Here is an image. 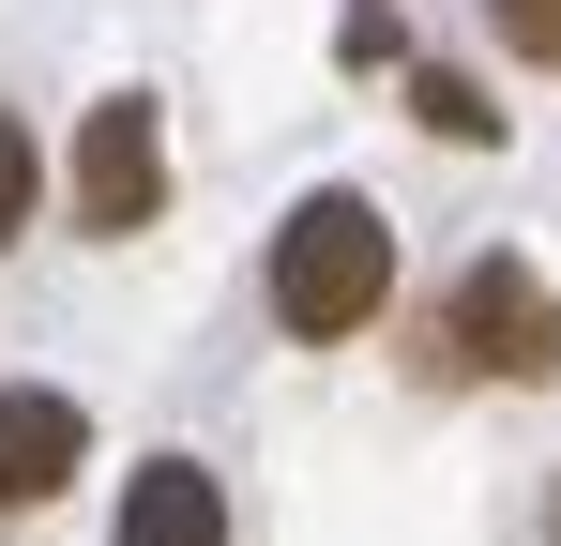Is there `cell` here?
I'll list each match as a JSON object with an SVG mask.
<instances>
[{"mask_svg": "<svg viewBox=\"0 0 561 546\" xmlns=\"http://www.w3.org/2000/svg\"><path fill=\"white\" fill-rule=\"evenodd\" d=\"M379 304H394V228H379V197H304L274 228V319L304 350H334V334H365Z\"/></svg>", "mask_w": 561, "mask_h": 546, "instance_id": "obj_1", "label": "cell"}, {"mask_svg": "<svg viewBox=\"0 0 561 546\" xmlns=\"http://www.w3.org/2000/svg\"><path fill=\"white\" fill-rule=\"evenodd\" d=\"M425 379H561V304L531 288V259H470L425 304Z\"/></svg>", "mask_w": 561, "mask_h": 546, "instance_id": "obj_2", "label": "cell"}, {"mask_svg": "<svg viewBox=\"0 0 561 546\" xmlns=\"http://www.w3.org/2000/svg\"><path fill=\"white\" fill-rule=\"evenodd\" d=\"M61 197H77V228H92V243H137V228L168 213V122H152V91H106L92 122H77Z\"/></svg>", "mask_w": 561, "mask_h": 546, "instance_id": "obj_3", "label": "cell"}, {"mask_svg": "<svg viewBox=\"0 0 561 546\" xmlns=\"http://www.w3.org/2000/svg\"><path fill=\"white\" fill-rule=\"evenodd\" d=\"M77 455H92L77 395H46V379H0V516L61 501V486H77Z\"/></svg>", "mask_w": 561, "mask_h": 546, "instance_id": "obj_4", "label": "cell"}, {"mask_svg": "<svg viewBox=\"0 0 561 546\" xmlns=\"http://www.w3.org/2000/svg\"><path fill=\"white\" fill-rule=\"evenodd\" d=\"M122 546H228V486H213L197 455H152V470L122 486Z\"/></svg>", "mask_w": 561, "mask_h": 546, "instance_id": "obj_5", "label": "cell"}, {"mask_svg": "<svg viewBox=\"0 0 561 546\" xmlns=\"http://www.w3.org/2000/svg\"><path fill=\"white\" fill-rule=\"evenodd\" d=\"M31 213H46V137H31V122L0 106V259L31 243Z\"/></svg>", "mask_w": 561, "mask_h": 546, "instance_id": "obj_6", "label": "cell"}, {"mask_svg": "<svg viewBox=\"0 0 561 546\" xmlns=\"http://www.w3.org/2000/svg\"><path fill=\"white\" fill-rule=\"evenodd\" d=\"M410 106H425V122H440V137H470V152H485V137H501V106H485V91H470V77H440V61H425V77H410Z\"/></svg>", "mask_w": 561, "mask_h": 546, "instance_id": "obj_7", "label": "cell"}, {"mask_svg": "<svg viewBox=\"0 0 561 546\" xmlns=\"http://www.w3.org/2000/svg\"><path fill=\"white\" fill-rule=\"evenodd\" d=\"M485 31H501L516 61H561V0H485Z\"/></svg>", "mask_w": 561, "mask_h": 546, "instance_id": "obj_8", "label": "cell"}]
</instances>
